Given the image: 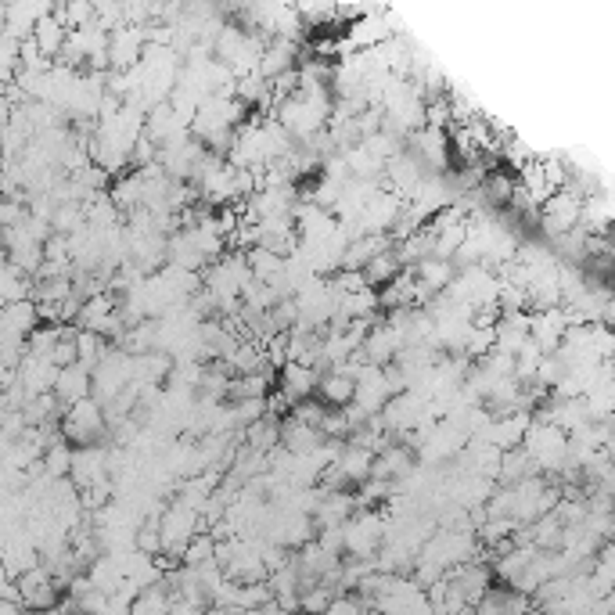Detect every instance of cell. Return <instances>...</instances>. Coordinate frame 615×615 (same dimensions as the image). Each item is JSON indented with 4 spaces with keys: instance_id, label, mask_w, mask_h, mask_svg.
Segmentation results:
<instances>
[{
    "instance_id": "cell-1",
    "label": "cell",
    "mask_w": 615,
    "mask_h": 615,
    "mask_svg": "<svg viewBox=\"0 0 615 615\" xmlns=\"http://www.w3.org/2000/svg\"><path fill=\"white\" fill-rule=\"evenodd\" d=\"M105 407L98 400H80L72 403L62 414V439L76 450V446H101L105 436Z\"/></svg>"
},
{
    "instance_id": "cell-2",
    "label": "cell",
    "mask_w": 615,
    "mask_h": 615,
    "mask_svg": "<svg viewBox=\"0 0 615 615\" xmlns=\"http://www.w3.org/2000/svg\"><path fill=\"white\" fill-rule=\"evenodd\" d=\"M403 148H407V152L421 162V170L432 173V177H443V173H450V166H454V155H450V141H446V134L428 130V126L414 130V134L403 141Z\"/></svg>"
},
{
    "instance_id": "cell-3",
    "label": "cell",
    "mask_w": 615,
    "mask_h": 615,
    "mask_svg": "<svg viewBox=\"0 0 615 615\" xmlns=\"http://www.w3.org/2000/svg\"><path fill=\"white\" fill-rule=\"evenodd\" d=\"M108 69L112 72H126L134 69V65H141L144 58V29L141 26H119L108 33Z\"/></svg>"
},
{
    "instance_id": "cell-4",
    "label": "cell",
    "mask_w": 615,
    "mask_h": 615,
    "mask_svg": "<svg viewBox=\"0 0 615 615\" xmlns=\"http://www.w3.org/2000/svg\"><path fill=\"white\" fill-rule=\"evenodd\" d=\"M403 209V198H396L393 191H378L371 202L360 209V220H357V231L360 234H375V238H385V234L393 231L396 216Z\"/></svg>"
},
{
    "instance_id": "cell-5",
    "label": "cell",
    "mask_w": 615,
    "mask_h": 615,
    "mask_svg": "<svg viewBox=\"0 0 615 615\" xmlns=\"http://www.w3.org/2000/svg\"><path fill=\"white\" fill-rule=\"evenodd\" d=\"M69 482L76 486V493L108 482V468H105V446H76L72 450V464H69Z\"/></svg>"
},
{
    "instance_id": "cell-6",
    "label": "cell",
    "mask_w": 615,
    "mask_h": 615,
    "mask_svg": "<svg viewBox=\"0 0 615 615\" xmlns=\"http://www.w3.org/2000/svg\"><path fill=\"white\" fill-rule=\"evenodd\" d=\"M565 331H569V313H565L562 306H554V310H540V313L529 317V342H533L544 357L562 346Z\"/></svg>"
},
{
    "instance_id": "cell-7",
    "label": "cell",
    "mask_w": 615,
    "mask_h": 615,
    "mask_svg": "<svg viewBox=\"0 0 615 615\" xmlns=\"http://www.w3.org/2000/svg\"><path fill=\"white\" fill-rule=\"evenodd\" d=\"M15 378L18 385L26 389V396H44L54 389V378H58V367L44 357H22L15 364Z\"/></svg>"
},
{
    "instance_id": "cell-8",
    "label": "cell",
    "mask_w": 615,
    "mask_h": 615,
    "mask_svg": "<svg viewBox=\"0 0 615 615\" xmlns=\"http://www.w3.org/2000/svg\"><path fill=\"white\" fill-rule=\"evenodd\" d=\"M317 382H321V371H313V367H306V364H285L281 367V375H274V385L292 403L317 396Z\"/></svg>"
},
{
    "instance_id": "cell-9",
    "label": "cell",
    "mask_w": 615,
    "mask_h": 615,
    "mask_svg": "<svg viewBox=\"0 0 615 615\" xmlns=\"http://www.w3.org/2000/svg\"><path fill=\"white\" fill-rule=\"evenodd\" d=\"M414 450L403 443H389L382 454H375V464H371V479H382V482H400L403 475H410L414 468Z\"/></svg>"
},
{
    "instance_id": "cell-10",
    "label": "cell",
    "mask_w": 615,
    "mask_h": 615,
    "mask_svg": "<svg viewBox=\"0 0 615 615\" xmlns=\"http://www.w3.org/2000/svg\"><path fill=\"white\" fill-rule=\"evenodd\" d=\"M51 396L62 403L65 410H69L72 403L90 400V371H87V367H80V364L62 367V371H58V378H54Z\"/></svg>"
},
{
    "instance_id": "cell-11",
    "label": "cell",
    "mask_w": 615,
    "mask_h": 615,
    "mask_svg": "<svg viewBox=\"0 0 615 615\" xmlns=\"http://www.w3.org/2000/svg\"><path fill=\"white\" fill-rule=\"evenodd\" d=\"M353 389H357V382L349 375H342V371H324L321 382H317V400L328 410H342L353 403Z\"/></svg>"
},
{
    "instance_id": "cell-12",
    "label": "cell",
    "mask_w": 615,
    "mask_h": 615,
    "mask_svg": "<svg viewBox=\"0 0 615 615\" xmlns=\"http://www.w3.org/2000/svg\"><path fill=\"white\" fill-rule=\"evenodd\" d=\"M321 443H324V436L317 432V428H306L292 418H281V446H285L292 457L310 454V450H317Z\"/></svg>"
},
{
    "instance_id": "cell-13",
    "label": "cell",
    "mask_w": 615,
    "mask_h": 615,
    "mask_svg": "<svg viewBox=\"0 0 615 615\" xmlns=\"http://www.w3.org/2000/svg\"><path fill=\"white\" fill-rule=\"evenodd\" d=\"M270 389H274V371H256V375H238L231 378V389H227V400L241 403V400H267Z\"/></svg>"
},
{
    "instance_id": "cell-14",
    "label": "cell",
    "mask_w": 615,
    "mask_h": 615,
    "mask_svg": "<svg viewBox=\"0 0 615 615\" xmlns=\"http://www.w3.org/2000/svg\"><path fill=\"white\" fill-rule=\"evenodd\" d=\"M51 11H54V8H51ZM65 36H69V33H65V26H62V22H58L54 15L40 18V22L33 26V44L40 47V54H44L47 62H54V58L62 54Z\"/></svg>"
},
{
    "instance_id": "cell-15",
    "label": "cell",
    "mask_w": 615,
    "mask_h": 615,
    "mask_svg": "<svg viewBox=\"0 0 615 615\" xmlns=\"http://www.w3.org/2000/svg\"><path fill=\"white\" fill-rule=\"evenodd\" d=\"M400 259H396V252L393 249H385V252H378L375 259H371V263H367L364 270H360V277H364V285L367 288H385L389 285V281H393L396 274H400Z\"/></svg>"
},
{
    "instance_id": "cell-16",
    "label": "cell",
    "mask_w": 615,
    "mask_h": 615,
    "mask_svg": "<svg viewBox=\"0 0 615 615\" xmlns=\"http://www.w3.org/2000/svg\"><path fill=\"white\" fill-rule=\"evenodd\" d=\"M72 346H76V364L87 367V371H94V367H98V360L105 357L108 349H112V342H105L101 335H94V331L76 328V335H72Z\"/></svg>"
},
{
    "instance_id": "cell-17",
    "label": "cell",
    "mask_w": 615,
    "mask_h": 615,
    "mask_svg": "<svg viewBox=\"0 0 615 615\" xmlns=\"http://www.w3.org/2000/svg\"><path fill=\"white\" fill-rule=\"evenodd\" d=\"M69 464H72V446L69 443H54L40 457V472L47 479H69Z\"/></svg>"
},
{
    "instance_id": "cell-18",
    "label": "cell",
    "mask_w": 615,
    "mask_h": 615,
    "mask_svg": "<svg viewBox=\"0 0 615 615\" xmlns=\"http://www.w3.org/2000/svg\"><path fill=\"white\" fill-rule=\"evenodd\" d=\"M335 598H339V594H335L331 587H324V583L303 587L299 590V615H324V608H328Z\"/></svg>"
},
{
    "instance_id": "cell-19",
    "label": "cell",
    "mask_w": 615,
    "mask_h": 615,
    "mask_svg": "<svg viewBox=\"0 0 615 615\" xmlns=\"http://www.w3.org/2000/svg\"><path fill=\"white\" fill-rule=\"evenodd\" d=\"M213 547H216L213 536L198 533L195 540L184 547V554H180V565H184V569H202V565H213Z\"/></svg>"
},
{
    "instance_id": "cell-20",
    "label": "cell",
    "mask_w": 615,
    "mask_h": 615,
    "mask_svg": "<svg viewBox=\"0 0 615 615\" xmlns=\"http://www.w3.org/2000/svg\"><path fill=\"white\" fill-rule=\"evenodd\" d=\"M245 615H285V612H281V605L270 598V601H263V605H256L252 612H245Z\"/></svg>"
},
{
    "instance_id": "cell-21",
    "label": "cell",
    "mask_w": 615,
    "mask_h": 615,
    "mask_svg": "<svg viewBox=\"0 0 615 615\" xmlns=\"http://www.w3.org/2000/svg\"><path fill=\"white\" fill-rule=\"evenodd\" d=\"M457 615H475V608H464V612H457Z\"/></svg>"
},
{
    "instance_id": "cell-22",
    "label": "cell",
    "mask_w": 615,
    "mask_h": 615,
    "mask_svg": "<svg viewBox=\"0 0 615 615\" xmlns=\"http://www.w3.org/2000/svg\"><path fill=\"white\" fill-rule=\"evenodd\" d=\"M295 615H299V612H295Z\"/></svg>"
}]
</instances>
